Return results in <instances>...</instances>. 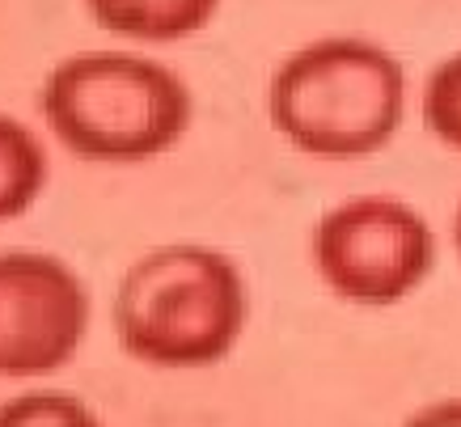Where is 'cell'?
<instances>
[{"label": "cell", "mask_w": 461, "mask_h": 427, "mask_svg": "<svg viewBox=\"0 0 461 427\" xmlns=\"http://www.w3.org/2000/svg\"><path fill=\"white\" fill-rule=\"evenodd\" d=\"M402 427H461V398H445V402H432L406 419Z\"/></svg>", "instance_id": "30bf717a"}, {"label": "cell", "mask_w": 461, "mask_h": 427, "mask_svg": "<svg viewBox=\"0 0 461 427\" xmlns=\"http://www.w3.org/2000/svg\"><path fill=\"white\" fill-rule=\"evenodd\" d=\"M250 317L241 267L212 246H157L131 262L114 292V334L131 359L208 368L238 347Z\"/></svg>", "instance_id": "7a4b0ae2"}, {"label": "cell", "mask_w": 461, "mask_h": 427, "mask_svg": "<svg viewBox=\"0 0 461 427\" xmlns=\"http://www.w3.org/2000/svg\"><path fill=\"white\" fill-rule=\"evenodd\" d=\"M89 288L64 259L42 250L0 254V377H47L81 351Z\"/></svg>", "instance_id": "5b68a950"}, {"label": "cell", "mask_w": 461, "mask_h": 427, "mask_svg": "<svg viewBox=\"0 0 461 427\" xmlns=\"http://www.w3.org/2000/svg\"><path fill=\"white\" fill-rule=\"evenodd\" d=\"M420 114H423V127H428L445 149L461 152V51L445 56L428 72L423 97H420Z\"/></svg>", "instance_id": "ba28073f"}, {"label": "cell", "mask_w": 461, "mask_h": 427, "mask_svg": "<svg viewBox=\"0 0 461 427\" xmlns=\"http://www.w3.org/2000/svg\"><path fill=\"white\" fill-rule=\"evenodd\" d=\"M102 30L140 42H178L216 17L221 0H85Z\"/></svg>", "instance_id": "8992f818"}, {"label": "cell", "mask_w": 461, "mask_h": 427, "mask_svg": "<svg viewBox=\"0 0 461 427\" xmlns=\"http://www.w3.org/2000/svg\"><path fill=\"white\" fill-rule=\"evenodd\" d=\"M0 427H102V419L72 394H22L0 402Z\"/></svg>", "instance_id": "9c48e42d"}, {"label": "cell", "mask_w": 461, "mask_h": 427, "mask_svg": "<svg viewBox=\"0 0 461 427\" xmlns=\"http://www.w3.org/2000/svg\"><path fill=\"white\" fill-rule=\"evenodd\" d=\"M309 254L339 301L385 309L428 284L436 271V229L420 207L393 195H351L313 224Z\"/></svg>", "instance_id": "277c9868"}, {"label": "cell", "mask_w": 461, "mask_h": 427, "mask_svg": "<svg viewBox=\"0 0 461 427\" xmlns=\"http://www.w3.org/2000/svg\"><path fill=\"white\" fill-rule=\"evenodd\" d=\"M267 114L309 157H373L406 119V68L381 42L348 34L313 39L271 72Z\"/></svg>", "instance_id": "6da1fadb"}, {"label": "cell", "mask_w": 461, "mask_h": 427, "mask_svg": "<svg viewBox=\"0 0 461 427\" xmlns=\"http://www.w3.org/2000/svg\"><path fill=\"white\" fill-rule=\"evenodd\" d=\"M47 149L26 123L0 114V224L26 216L47 186Z\"/></svg>", "instance_id": "52a82bcc"}, {"label": "cell", "mask_w": 461, "mask_h": 427, "mask_svg": "<svg viewBox=\"0 0 461 427\" xmlns=\"http://www.w3.org/2000/svg\"><path fill=\"white\" fill-rule=\"evenodd\" d=\"M453 250H457V259H461V204L453 212Z\"/></svg>", "instance_id": "8fae6325"}, {"label": "cell", "mask_w": 461, "mask_h": 427, "mask_svg": "<svg viewBox=\"0 0 461 427\" xmlns=\"http://www.w3.org/2000/svg\"><path fill=\"white\" fill-rule=\"evenodd\" d=\"M42 119L89 161H149L191 127V89L136 51H81L59 59L39 94Z\"/></svg>", "instance_id": "3957f363"}]
</instances>
